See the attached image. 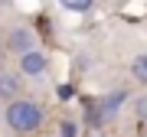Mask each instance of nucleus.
I'll list each match as a JSON object with an SVG mask.
<instances>
[{
    "instance_id": "nucleus-8",
    "label": "nucleus",
    "mask_w": 147,
    "mask_h": 137,
    "mask_svg": "<svg viewBox=\"0 0 147 137\" xmlns=\"http://www.w3.org/2000/svg\"><path fill=\"white\" fill-rule=\"evenodd\" d=\"M131 111H134V118H137V121H147V91H144V95H137V98H134Z\"/></svg>"
},
{
    "instance_id": "nucleus-3",
    "label": "nucleus",
    "mask_w": 147,
    "mask_h": 137,
    "mask_svg": "<svg viewBox=\"0 0 147 137\" xmlns=\"http://www.w3.org/2000/svg\"><path fill=\"white\" fill-rule=\"evenodd\" d=\"M36 46V33H33L30 26H13L10 33H7V52L13 56H23L26 49Z\"/></svg>"
},
{
    "instance_id": "nucleus-10",
    "label": "nucleus",
    "mask_w": 147,
    "mask_h": 137,
    "mask_svg": "<svg viewBox=\"0 0 147 137\" xmlns=\"http://www.w3.org/2000/svg\"><path fill=\"white\" fill-rule=\"evenodd\" d=\"M141 137H147V121H144V131H141Z\"/></svg>"
},
{
    "instance_id": "nucleus-1",
    "label": "nucleus",
    "mask_w": 147,
    "mask_h": 137,
    "mask_svg": "<svg viewBox=\"0 0 147 137\" xmlns=\"http://www.w3.org/2000/svg\"><path fill=\"white\" fill-rule=\"evenodd\" d=\"M42 121H46V114H42L39 101H33V98H13L3 108V124L16 137H33L42 127Z\"/></svg>"
},
{
    "instance_id": "nucleus-9",
    "label": "nucleus",
    "mask_w": 147,
    "mask_h": 137,
    "mask_svg": "<svg viewBox=\"0 0 147 137\" xmlns=\"http://www.w3.org/2000/svg\"><path fill=\"white\" fill-rule=\"evenodd\" d=\"M59 137H79V124L75 121H59Z\"/></svg>"
},
{
    "instance_id": "nucleus-7",
    "label": "nucleus",
    "mask_w": 147,
    "mask_h": 137,
    "mask_svg": "<svg viewBox=\"0 0 147 137\" xmlns=\"http://www.w3.org/2000/svg\"><path fill=\"white\" fill-rule=\"evenodd\" d=\"M59 7L69 10V13H88L95 7V0H59Z\"/></svg>"
},
{
    "instance_id": "nucleus-11",
    "label": "nucleus",
    "mask_w": 147,
    "mask_h": 137,
    "mask_svg": "<svg viewBox=\"0 0 147 137\" xmlns=\"http://www.w3.org/2000/svg\"><path fill=\"white\" fill-rule=\"evenodd\" d=\"M92 137H95V134H92Z\"/></svg>"
},
{
    "instance_id": "nucleus-4",
    "label": "nucleus",
    "mask_w": 147,
    "mask_h": 137,
    "mask_svg": "<svg viewBox=\"0 0 147 137\" xmlns=\"http://www.w3.org/2000/svg\"><path fill=\"white\" fill-rule=\"evenodd\" d=\"M20 72H0V101H13V98H20Z\"/></svg>"
},
{
    "instance_id": "nucleus-5",
    "label": "nucleus",
    "mask_w": 147,
    "mask_h": 137,
    "mask_svg": "<svg viewBox=\"0 0 147 137\" xmlns=\"http://www.w3.org/2000/svg\"><path fill=\"white\" fill-rule=\"evenodd\" d=\"M131 79L141 82V85H147V52H137L131 59Z\"/></svg>"
},
{
    "instance_id": "nucleus-2",
    "label": "nucleus",
    "mask_w": 147,
    "mask_h": 137,
    "mask_svg": "<svg viewBox=\"0 0 147 137\" xmlns=\"http://www.w3.org/2000/svg\"><path fill=\"white\" fill-rule=\"evenodd\" d=\"M20 59V75H26V79H36V75H46V68H49V56L42 52V49H26L23 56H16Z\"/></svg>"
},
{
    "instance_id": "nucleus-6",
    "label": "nucleus",
    "mask_w": 147,
    "mask_h": 137,
    "mask_svg": "<svg viewBox=\"0 0 147 137\" xmlns=\"http://www.w3.org/2000/svg\"><path fill=\"white\" fill-rule=\"evenodd\" d=\"M127 95H124V91H115V95H108L105 101H101V111H98V114L101 118H115L118 114V108H121V101H124Z\"/></svg>"
}]
</instances>
